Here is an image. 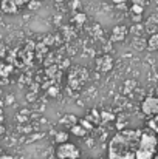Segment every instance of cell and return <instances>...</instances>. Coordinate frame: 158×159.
Wrapping results in <instances>:
<instances>
[{"label":"cell","mask_w":158,"mask_h":159,"mask_svg":"<svg viewBox=\"0 0 158 159\" xmlns=\"http://www.w3.org/2000/svg\"><path fill=\"white\" fill-rule=\"evenodd\" d=\"M99 63L104 66L103 70H108V68H112V63H113V62H112L110 57H103L101 60H98V65H99Z\"/></svg>","instance_id":"cell-5"},{"label":"cell","mask_w":158,"mask_h":159,"mask_svg":"<svg viewBox=\"0 0 158 159\" xmlns=\"http://www.w3.org/2000/svg\"><path fill=\"white\" fill-rule=\"evenodd\" d=\"M157 138L155 134L152 133H147V131H141V138H140V150H146V152H151V153H155L157 150Z\"/></svg>","instance_id":"cell-2"},{"label":"cell","mask_w":158,"mask_h":159,"mask_svg":"<svg viewBox=\"0 0 158 159\" xmlns=\"http://www.w3.org/2000/svg\"><path fill=\"white\" fill-rule=\"evenodd\" d=\"M141 110L147 116H158V98H147L143 102Z\"/></svg>","instance_id":"cell-4"},{"label":"cell","mask_w":158,"mask_h":159,"mask_svg":"<svg viewBox=\"0 0 158 159\" xmlns=\"http://www.w3.org/2000/svg\"><path fill=\"white\" fill-rule=\"evenodd\" d=\"M57 156L60 159H78L79 158V150H78L76 145L65 142V144L59 145V148H57Z\"/></svg>","instance_id":"cell-3"},{"label":"cell","mask_w":158,"mask_h":159,"mask_svg":"<svg viewBox=\"0 0 158 159\" xmlns=\"http://www.w3.org/2000/svg\"><path fill=\"white\" fill-rule=\"evenodd\" d=\"M157 131H158V128H157Z\"/></svg>","instance_id":"cell-8"},{"label":"cell","mask_w":158,"mask_h":159,"mask_svg":"<svg viewBox=\"0 0 158 159\" xmlns=\"http://www.w3.org/2000/svg\"><path fill=\"white\" fill-rule=\"evenodd\" d=\"M149 48H151V50H158V34L151 37V40H149Z\"/></svg>","instance_id":"cell-6"},{"label":"cell","mask_w":158,"mask_h":159,"mask_svg":"<svg viewBox=\"0 0 158 159\" xmlns=\"http://www.w3.org/2000/svg\"><path fill=\"white\" fill-rule=\"evenodd\" d=\"M140 138L141 131L138 130H124L118 133L108 145L110 159H135L140 147Z\"/></svg>","instance_id":"cell-1"},{"label":"cell","mask_w":158,"mask_h":159,"mask_svg":"<svg viewBox=\"0 0 158 159\" xmlns=\"http://www.w3.org/2000/svg\"><path fill=\"white\" fill-rule=\"evenodd\" d=\"M73 133H76V134L82 136V134H85V130H82L81 127H73Z\"/></svg>","instance_id":"cell-7"}]
</instances>
